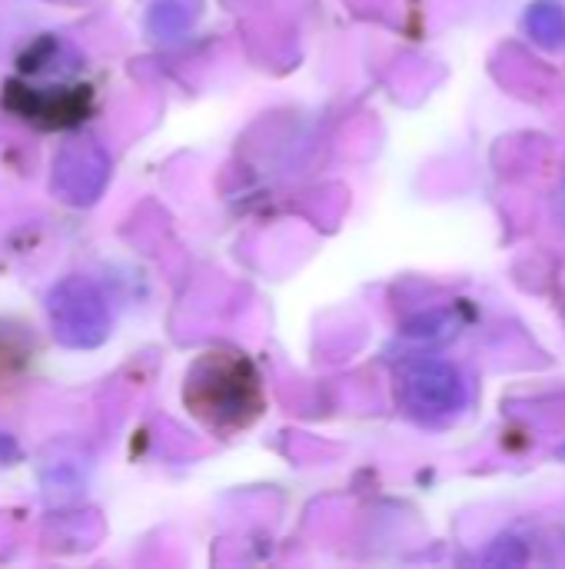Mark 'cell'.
<instances>
[{"mask_svg": "<svg viewBox=\"0 0 565 569\" xmlns=\"http://www.w3.org/2000/svg\"><path fill=\"white\" fill-rule=\"evenodd\" d=\"M17 457H20V450H17V440H13V437H7V433H0V467L13 463Z\"/></svg>", "mask_w": 565, "mask_h": 569, "instance_id": "cell-11", "label": "cell"}, {"mask_svg": "<svg viewBox=\"0 0 565 569\" xmlns=\"http://www.w3.org/2000/svg\"><path fill=\"white\" fill-rule=\"evenodd\" d=\"M403 403L423 423H446L470 403L466 377L446 360H416L403 373Z\"/></svg>", "mask_w": 565, "mask_h": 569, "instance_id": "cell-3", "label": "cell"}, {"mask_svg": "<svg viewBox=\"0 0 565 569\" xmlns=\"http://www.w3.org/2000/svg\"><path fill=\"white\" fill-rule=\"evenodd\" d=\"M110 183V153L93 137H70L50 167V190L70 207H90Z\"/></svg>", "mask_w": 565, "mask_h": 569, "instance_id": "cell-5", "label": "cell"}, {"mask_svg": "<svg viewBox=\"0 0 565 569\" xmlns=\"http://www.w3.org/2000/svg\"><path fill=\"white\" fill-rule=\"evenodd\" d=\"M526 33L536 47L556 53L565 50V3L563 0H533L526 7Z\"/></svg>", "mask_w": 565, "mask_h": 569, "instance_id": "cell-8", "label": "cell"}, {"mask_svg": "<svg viewBox=\"0 0 565 569\" xmlns=\"http://www.w3.org/2000/svg\"><path fill=\"white\" fill-rule=\"evenodd\" d=\"M40 483H43V497L53 503L73 500L83 483H87V460L80 453H70L67 447H53L50 457H43L40 467Z\"/></svg>", "mask_w": 565, "mask_h": 569, "instance_id": "cell-6", "label": "cell"}, {"mask_svg": "<svg viewBox=\"0 0 565 569\" xmlns=\"http://www.w3.org/2000/svg\"><path fill=\"white\" fill-rule=\"evenodd\" d=\"M47 317L57 343L93 350L110 337V310L100 287L87 277H67L47 293Z\"/></svg>", "mask_w": 565, "mask_h": 569, "instance_id": "cell-2", "label": "cell"}, {"mask_svg": "<svg viewBox=\"0 0 565 569\" xmlns=\"http://www.w3.org/2000/svg\"><path fill=\"white\" fill-rule=\"evenodd\" d=\"M559 213H563V220H565V183H563V190H559Z\"/></svg>", "mask_w": 565, "mask_h": 569, "instance_id": "cell-12", "label": "cell"}, {"mask_svg": "<svg viewBox=\"0 0 565 569\" xmlns=\"http://www.w3.org/2000/svg\"><path fill=\"white\" fill-rule=\"evenodd\" d=\"M559 457H563V460H565V447H563V450H559Z\"/></svg>", "mask_w": 565, "mask_h": 569, "instance_id": "cell-13", "label": "cell"}, {"mask_svg": "<svg viewBox=\"0 0 565 569\" xmlns=\"http://www.w3.org/2000/svg\"><path fill=\"white\" fill-rule=\"evenodd\" d=\"M183 400L200 423L216 433H233L250 427L263 410V387L260 373L243 353L213 350L203 353L183 387Z\"/></svg>", "mask_w": 565, "mask_h": 569, "instance_id": "cell-1", "label": "cell"}, {"mask_svg": "<svg viewBox=\"0 0 565 569\" xmlns=\"http://www.w3.org/2000/svg\"><path fill=\"white\" fill-rule=\"evenodd\" d=\"M203 17V0H157L147 13V33L160 43L186 37Z\"/></svg>", "mask_w": 565, "mask_h": 569, "instance_id": "cell-7", "label": "cell"}, {"mask_svg": "<svg viewBox=\"0 0 565 569\" xmlns=\"http://www.w3.org/2000/svg\"><path fill=\"white\" fill-rule=\"evenodd\" d=\"M526 560H529L526 540H516V537H500V540H493V547H490V550H486V557H483V563H486V567H500V569L523 567Z\"/></svg>", "mask_w": 565, "mask_h": 569, "instance_id": "cell-10", "label": "cell"}, {"mask_svg": "<svg viewBox=\"0 0 565 569\" xmlns=\"http://www.w3.org/2000/svg\"><path fill=\"white\" fill-rule=\"evenodd\" d=\"M3 107L43 130H63L80 123L93 107V90L87 83H50V87H30L23 80H10L3 87Z\"/></svg>", "mask_w": 565, "mask_h": 569, "instance_id": "cell-4", "label": "cell"}, {"mask_svg": "<svg viewBox=\"0 0 565 569\" xmlns=\"http://www.w3.org/2000/svg\"><path fill=\"white\" fill-rule=\"evenodd\" d=\"M456 330H460V317L453 310H430V313H420L416 320H410L403 333L420 343H446L456 337Z\"/></svg>", "mask_w": 565, "mask_h": 569, "instance_id": "cell-9", "label": "cell"}]
</instances>
